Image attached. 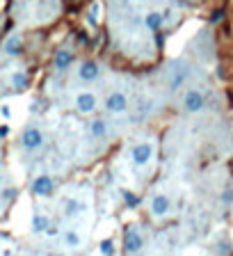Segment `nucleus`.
Listing matches in <instances>:
<instances>
[{"label": "nucleus", "mask_w": 233, "mask_h": 256, "mask_svg": "<svg viewBox=\"0 0 233 256\" xmlns=\"http://www.w3.org/2000/svg\"><path fill=\"white\" fill-rule=\"evenodd\" d=\"M76 110H78L80 114H92V112L96 110V96H94L92 92H80L78 96H76Z\"/></svg>", "instance_id": "obj_8"}, {"label": "nucleus", "mask_w": 233, "mask_h": 256, "mask_svg": "<svg viewBox=\"0 0 233 256\" xmlns=\"http://www.w3.org/2000/svg\"><path fill=\"white\" fill-rule=\"evenodd\" d=\"M99 76L101 66L94 59H87V62H82L78 66V80H82V83H94V80H99Z\"/></svg>", "instance_id": "obj_6"}, {"label": "nucleus", "mask_w": 233, "mask_h": 256, "mask_svg": "<svg viewBox=\"0 0 233 256\" xmlns=\"http://www.w3.org/2000/svg\"><path fill=\"white\" fill-rule=\"evenodd\" d=\"M89 133H92L94 140H103L107 135V124L103 119H94L92 126H89Z\"/></svg>", "instance_id": "obj_12"}, {"label": "nucleus", "mask_w": 233, "mask_h": 256, "mask_svg": "<svg viewBox=\"0 0 233 256\" xmlns=\"http://www.w3.org/2000/svg\"><path fill=\"white\" fill-rule=\"evenodd\" d=\"M99 250L103 256H114V243L112 240H103V243L99 245Z\"/></svg>", "instance_id": "obj_19"}, {"label": "nucleus", "mask_w": 233, "mask_h": 256, "mask_svg": "<svg viewBox=\"0 0 233 256\" xmlns=\"http://www.w3.org/2000/svg\"><path fill=\"white\" fill-rule=\"evenodd\" d=\"M9 135V128L7 126H0V138H7Z\"/></svg>", "instance_id": "obj_22"}, {"label": "nucleus", "mask_w": 233, "mask_h": 256, "mask_svg": "<svg viewBox=\"0 0 233 256\" xmlns=\"http://www.w3.org/2000/svg\"><path fill=\"white\" fill-rule=\"evenodd\" d=\"M144 247V238L137 233V231H128L126 238H124V250L128 252V254H137V252Z\"/></svg>", "instance_id": "obj_9"}, {"label": "nucleus", "mask_w": 233, "mask_h": 256, "mask_svg": "<svg viewBox=\"0 0 233 256\" xmlns=\"http://www.w3.org/2000/svg\"><path fill=\"white\" fill-rule=\"evenodd\" d=\"M0 114H2V117H9V108H7V105H2V108H0Z\"/></svg>", "instance_id": "obj_24"}, {"label": "nucleus", "mask_w": 233, "mask_h": 256, "mask_svg": "<svg viewBox=\"0 0 233 256\" xmlns=\"http://www.w3.org/2000/svg\"><path fill=\"white\" fill-rule=\"evenodd\" d=\"M30 192H32L34 197H51L55 192V181L51 176H37L32 181V185H30Z\"/></svg>", "instance_id": "obj_3"}, {"label": "nucleus", "mask_w": 233, "mask_h": 256, "mask_svg": "<svg viewBox=\"0 0 233 256\" xmlns=\"http://www.w3.org/2000/svg\"><path fill=\"white\" fill-rule=\"evenodd\" d=\"M48 227H51V220H48L46 215H37L32 217V233H46Z\"/></svg>", "instance_id": "obj_13"}, {"label": "nucleus", "mask_w": 233, "mask_h": 256, "mask_svg": "<svg viewBox=\"0 0 233 256\" xmlns=\"http://www.w3.org/2000/svg\"><path fill=\"white\" fill-rule=\"evenodd\" d=\"M204 94L197 92V89H190V92H185V96H183V110L190 112V114H194V112H199L201 108H204Z\"/></svg>", "instance_id": "obj_7"}, {"label": "nucleus", "mask_w": 233, "mask_h": 256, "mask_svg": "<svg viewBox=\"0 0 233 256\" xmlns=\"http://www.w3.org/2000/svg\"><path fill=\"white\" fill-rule=\"evenodd\" d=\"M231 195H233L231 190H227V192H224V197H222V199H224V204H229V201H231Z\"/></svg>", "instance_id": "obj_23"}, {"label": "nucleus", "mask_w": 233, "mask_h": 256, "mask_svg": "<svg viewBox=\"0 0 233 256\" xmlns=\"http://www.w3.org/2000/svg\"><path fill=\"white\" fill-rule=\"evenodd\" d=\"M187 76H190V69H187L185 62H174L172 64V71H169V89L176 92L179 87L185 85Z\"/></svg>", "instance_id": "obj_2"}, {"label": "nucleus", "mask_w": 233, "mask_h": 256, "mask_svg": "<svg viewBox=\"0 0 233 256\" xmlns=\"http://www.w3.org/2000/svg\"><path fill=\"white\" fill-rule=\"evenodd\" d=\"M96 21H99V5H92V9H89V23L96 26Z\"/></svg>", "instance_id": "obj_21"}, {"label": "nucleus", "mask_w": 233, "mask_h": 256, "mask_svg": "<svg viewBox=\"0 0 233 256\" xmlns=\"http://www.w3.org/2000/svg\"><path fill=\"white\" fill-rule=\"evenodd\" d=\"M151 156H154V144H151V142H142V144H135L133 151H130V158H133V163L137 165V167L147 165L149 160H151Z\"/></svg>", "instance_id": "obj_4"}, {"label": "nucleus", "mask_w": 233, "mask_h": 256, "mask_svg": "<svg viewBox=\"0 0 233 256\" xmlns=\"http://www.w3.org/2000/svg\"><path fill=\"white\" fill-rule=\"evenodd\" d=\"M41 144H44V133L37 126H27L23 131V135H21V146L26 151H37Z\"/></svg>", "instance_id": "obj_1"}, {"label": "nucleus", "mask_w": 233, "mask_h": 256, "mask_svg": "<svg viewBox=\"0 0 233 256\" xmlns=\"http://www.w3.org/2000/svg\"><path fill=\"white\" fill-rule=\"evenodd\" d=\"M71 62H74V53L69 51V48H60V51L55 53V62H53L55 71H67Z\"/></svg>", "instance_id": "obj_10"}, {"label": "nucleus", "mask_w": 233, "mask_h": 256, "mask_svg": "<svg viewBox=\"0 0 233 256\" xmlns=\"http://www.w3.org/2000/svg\"><path fill=\"white\" fill-rule=\"evenodd\" d=\"M128 108V96L124 92H112L107 94L105 99V110L112 112V114H119V112H124Z\"/></svg>", "instance_id": "obj_5"}, {"label": "nucleus", "mask_w": 233, "mask_h": 256, "mask_svg": "<svg viewBox=\"0 0 233 256\" xmlns=\"http://www.w3.org/2000/svg\"><path fill=\"white\" fill-rule=\"evenodd\" d=\"M64 243H67L69 247H78V245H80V236L76 233V231H67V233H64Z\"/></svg>", "instance_id": "obj_18"}, {"label": "nucleus", "mask_w": 233, "mask_h": 256, "mask_svg": "<svg viewBox=\"0 0 233 256\" xmlns=\"http://www.w3.org/2000/svg\"><path fill=\"white\" fill-rule=\"evenodd\" d=\"M121 197H124V201L128 204V208H137V204H140L133 192H121Z\"/></svg>", "instance_id": "obj_20"}, {"label": "nucleus", "mask_w": 233, "mask_h": 256, "mask_svg": "<svg viewBox=\"0 0 233 256\" xmlns=\"http://www.w3.org/2000/svg\"><path fill=\"white\" fill-rule=\"evenodd\" d=\"M21 46H23V44H21L19 37H9V39H7V44H5V53H7V55H19Z\"/></svg>", "instance_id": "obj_14"}, {"label": "nucleus", "mask_w": 233, "mask_h": 256, "mask_svg": "<svg viewBox=\"0 0 233 256\" xmlns=\"http://www.w3.org/2000/svg\"><path fill=\"white\" fill-rule=\"evenodd\" d=\"M151 213H154L155 217H165L167 213H169V199H167L165 195L154 197V201H151Z\"/></svg>", "instance_id": "obj_11"}, {"label": "nucleus", "mask_w": 233, "mask_h": 256, "mask_svg": "<svg viewBox=\"0 0 233 256\" xmlns=\"http://www.w3.org/2000/svg\"><path fill=\"white\" fill-rule=\"evenodd\" d=\"M12 85H14V89H16V92L26 89V87H27V76H26V73H16V76L12 78Z\"/></svg>", "instance_id": "obj_17"}, {"label": "nucleus", "mask_w": 233, "mask_h": 256, "mask_svg": "<svg viewBox=\"0 0 233 256\" xmlns=\"http://www.w3.org/2000/svg\"><path fill=\"white\" fill-rule=\"evenodd\" d=\"M162 14L160 12H151L147 16V26H149V30H160V26H162Z\"/></svg>", "instance_id": "obj_16"}, {"label": "nucleus", "mask_w": 233, "mask_h": 256, "mask_svg": "<svg viewBox=\"0 0 233 256\" xmlns=\"http://www.w3.org/2000/svg\"><path fill=\"white\" fill-rule=\"evenodd\" d=\"M80 210H82V206H80L76 199H67V201H64V215L67 217H76Z\"/></svg>", "instance_id": "obj_15"}]
</instances>
